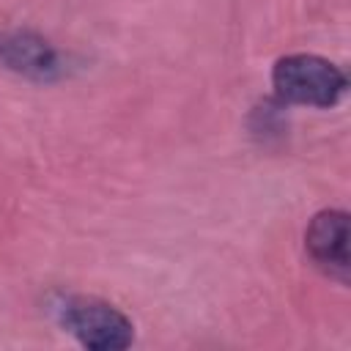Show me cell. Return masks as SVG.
Masks as SVG:
<instances>
[{"label": "cell", "mask_w": 351, "mask_h": 351, "mask_svg": "<svg viewBox=\"0 0 351 351\" xmlns=\"http://www.w3.org/2000/svg\"><path fill=\"white\" fill-rule=\"evenodd\" d=\"M348 239H351V225H348V214L340 208H326L318 211L304 233V247L310 252V258L335 280L348 282L351 274V250H348Z\"/></svg>", "instance_id": "3957f363"}, {"label": "cell", "mask_w": 351, "mask_h": 351, "mask_svg": "<svg viewBox=\"0 0 351 351\" xmlns=\"http://www.w3.org/2000/svg\"><path fill=\"white\" fill-rule=\"evenodd\" d=\"M0 63L33 82H52L63 74L58 49L33 30L0 33Z\"/></svg>", "instance_id": "277c9868"}, {"label": "cell", "mask_w": 351, "mask_h": 351, "mask_svg": "<svg viewBox=\"0 0 351 351\" xmlns=\"http://www.w3.org/2000/svg\"><path fill=\"white\" fill-rule=\"evenodd\" d=\"M63 326L93 351H121L134 340L132 321L110 302L96 296H69L60 307Z\"/></svg>", "instance_id": "7a4b0ae2"}, {"label": "cell", "mask_w": 351, "mask_h": 351, "mask_svg": "<svg viewBox=\"0 0 351 351\" xmlns=\"http://www.w3.org/2000/svg\"><path fill=\"white\" fill-rule=\"evenodd\" d=\"M271 85L282 101L304 107H332L346 90V74L321 55H285L274 63Z\"/></svg>", "instance_id": "6da1fadb"}]
</instances>
